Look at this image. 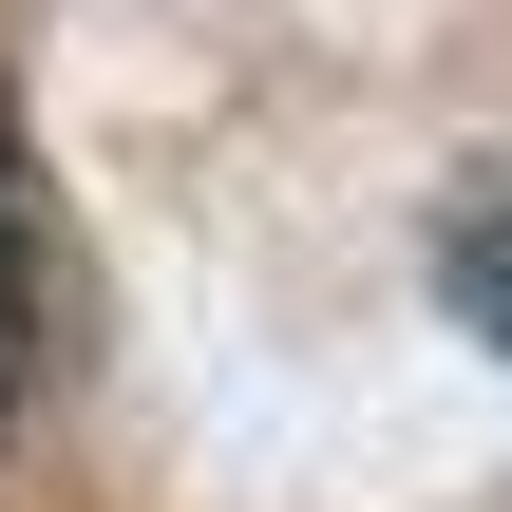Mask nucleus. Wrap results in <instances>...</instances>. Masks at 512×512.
<instances>
[{"mask_svg": "<svg viewBox=\"0 0 512 512\" xmlns=\"http://www.w3.org/2000/svg\"><path fill=\"white\" fill-rule=\"evenodd\" d=\"M437 304H456V323L512 361V171H475V190L437 209Z\"/></svg>", "mask_w": 512, "mask_h": 512, "instance_id": "1", "label": "nucleus"}, {"mask_svg": "<svg viewBox=\"0 0 512 512\" xmlns=\"http://www.w3.org/2000/svg\"><path fill=\"white\" fill-rule=\"evenodd\" d=\"M38 380V171H19V114H0V418Z\"/></svg>", "mask_w": 512, "mask_h": 512, "instance_id": "2", "label": "nucleus"}]
</instances>
